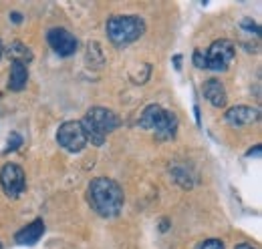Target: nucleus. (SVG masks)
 I'll return each instance as SVG.
<instances>
[{
  "label": "nucleus",
  "instance_id": "f257e3e1",
  "mask_svg": "<svg viewBox=\"0 0 262 249\" xmlns=\"http://www.w3.org/2000/svg\"><path fill=\"white\" fill-rule=\"evenodd\" d=\"M87 201L91 209L101 217H117L123 209L125 197L117 181L109 177H97L87 187Z\"/></svg>",
  "mask_w": 262,
  "mask_h": 249
},
{
  "label": "nucleus",
  "instance_id": "f03ea898",
  "mask_svg": "<svg viewBox=\"0 0 262 249\" xmlns=\"http://www.w3.org/2000/svg\"><path fill=\"white\" fill-rule=\"evenodd\" d=\"M83 131H85V137H87V143L101 147L107 139L109 133H113L117 127H119V117L111 111V109H105V107H93L87 111V115L79 121Z\"/></svg>",
  "mask_w": 262,
  "mask_h": 249
},
{
  "label": "nucleus",
  "instance_id": "7ed1b4c3",
  "mask_svg": "<svg viewBox=\"0 0 262 249\" xmlns=\"http://www.w3.org/2000/svg\"><path fill=\"white\" fill-rule=\"evenodd\" d=\"M107 38L115 44V46H127L131 42H135L137 38L143 36L145 32V22L141 16L137 14H117L111 16L105 24Z\"/></svg>",
  "mask_w": 262,
  "mask_h": 249
},
{
  "label": "nucleus",
  "instance_id": "20e7f679",
  "mask_svg": "<svg viewBox=\"0 0 262 249\" xmlns=\"http://www.w3.org/2000/svg\"><path fill=\"white\" fill-rule=\"evenodd\" d=\"M234 57H236V46L232 40L228 38L214 40L210 44V48L206 51V68H210L214 72H224V70H228Z\"/></svg>",
  "mask_w": 262,
  "mask_h": 249
},
{
  "label": "nucleus",
  "instance_id": "39448f33",
  "mask_svg": "<svg viewBox=\"0 0 262 249\" xmlns=\"http://www.w3.org/2000/svg\"><path fill=\"white\" fill-rule=\"evenodd\" d=\"M57 143L69 153H81L89 143L79 121H67L57 131Z\"/></svg>",
  "mask_w": 262,
  "mask_h": 249
},
{
  "label": "nucleus",
  "instance_id": "423d86ee",
  "mask_svg": "<svg viewBox=\"0 0 262 249\" xmlns=\"http://www.w3.org/2000/svg\"><path fill=\"white\" fill-rule=\"evenodd\" d=\"M0 185H2V191H4L10 199L20 197V193H23L25 187H27V177H25L23 167H18V165H14V163H6V165L0 169Z\"/></svg>",
  "mask_w": 262,
  "mask_h": 249
},
{
  "label": "nucleus",
  "instance_id": "0eeeda50",
  "mask_svg": "<svg viewBox=\"0 0 262 249\" xmlns=\"http://www.w3.org/2000/svg\"><path fill=\"white\" fill-rule=\"evenodd\" d=\"M47 40L59 57H71L77 53V38L67 29H51L47 32Z\"/></svg>",
  "mask_w": 262,
  "mask_h": 249
},
{
  "label": "nucleus",
  "instance_id": "6e6552de",
  "mask_svg": "<svg viewBox=\"0 0 262 249\" xmlns=\"http://www.w3.org/2000/svg\"><path fill=\"white\" fill-rule=\"evenodd\" d=\"M260 119V111L248 105H238L232 107L226 113V123L232 127H248V124L256 123Z\"/></svg>",
  "mask_w": 262,
  "mask_h": 249
},
{
  "label": "nucleus",
  "instance_id": "1a4fd4ad",
  "mask_svg": "<svg viewBox=\"0 0 262 249\" xmlns=\"http://www.w3.org/2000/svg\"><path fill=\"white\" fill-rule=\"evenodd\" d=\"M204 96H206V101H208L212 107H216V109H222V107H226V103H228L226 87H224L218 79L206 81V85H204Z\"/></svg>",
  "mask_w": 262,
  "mask_h": 249
},
{
  "label": "nucleus",
  "instance_id": "9d476101",
  "mask_svg": "<svg viewBox=\"0 0 262 249\" xmlns=\"http://www.w3.org/2000/svg\"><path fill=\"white\" fill-rule=\"evenodd\" d=\"M45 233V221L42 219H34L31 225H27L25 229H20L14 235V241L18 245H34Z\"/></svg>",
  "mask_w": 262,
  "mask_h": 249
},
{
  "label": "nucleus",
  "instance_id": "9b49d317",
  "mask_svg": "<svg viewBox=\"0 0 262 249\" xmlns=\"http://www.w3.org/2000/svg\"><path fill=\"white\" fill-rule=\"evenodd\" d=\"M154 133H156V139L158 141H169V139H173L176 133H178V117L171 111H164V115H162L160 123L156 124Z\"/></svg>",
  "mask_w": 262,
  "mask_h": 249
},
{
  "label": "nucleus",
  "instance_id": "f8f14e48",
  "mask_svg": "<svg viewBox=\"0 0 262 249\" xmlns=\"http://www.w3.org/2000/svg\"><path fill=\"white\" fill-rule=\"evenodd\" d=\"M29 83V68L27 64H20V62H12L10 64V74H8V89L18 93L27 87Z\"/></svg>",
  "mask_w": 262,
  "mask_h": 249
},
{
  "label": "nucleus",
  "instance_id": "ddd939ff",
  "mask_svg": "<svg viewBox=\"0 0 262 249\" xmlns=\"http://www.w3.org/2000/svg\"><path fill=\"white\" fill-rule=\"evenodd\" d=\"M164 111L165 109H162L160 105H147V107L143 109V113H141V117H139L137 124H139L141 129H149V131H154L156 124L160 123Z\"/></svg>",
  "mask_w": 262,
  "mask_h": 249
},
{
  "label": "nucleus",
  "instance_id": "4468645a",
  "mask_svg": "<svg viewBox=\"0 0 262 249\" xmlns=\"http://www.w3.org/2000/svg\"><path fill=\"white\" fill-rule=\"evenodd\" d=\"M6 53H8V57L12 59V62H20V64H29V62L33 61V53H31V48L27 46V44H23V42H12L8 48H6Z\"/></svg>",
  "mask_w": 262,
  "mask_h": 249
},
{
  "label": "nucleus",
  "instance_id": "2eb2a0df",
  "mask_svg": "<svg viewBox=\"0 0 262 249\" xmlns=\"http://www.w3.org/2000/svg\"><path fill=\"white\" fill-rule=\"evenodd\" d=\"M20 145H23V137H20L18 133H10V137H8V147L4 149V155L18 151V149H20Z\"/></svg>",
  "mask_w": 262,
  "mask_h": 249
},
{
  "label": "nucleus",
  "instance_id": "dca6fc26",
  "mask_svg": "<svg viewBox=\"0 0 262 249\" xmlns=\"http://www.w3.org/2000/svg\"><path fill=\"white\" fill-rule=\"evenodd\" d=\"M194 249H224V241L222 239H204Z\"/></svg>",
  "mask_w": 262,
  "mask_h": 249
},
{
  "label": "nucleus",
  "instance_id": "f3484780",
  "mask_svg": "<svg viewBox=\"0 0 262 249\" xmlns=\"http://www.w3.org/2000/svg\"><path fill=\"white\" fill-rule=\"evenodd\" d=\"M240 27H242V29H244L246 32L254 34V36H258V32H260V29H258V24H256L254 20H250V18H244V20L240 22Z\"/></svg>",
  "mask_w": 262,
  "mask_h": 249
},
{
  "label": "nucleus",
  "instance_id": "a211bd4d",
  "mask_svg": "<svg viewBox=\"0 0 262 249\" xmlns=\"http://www.w3.org/2000/svg\"><path fill=\"white\" fill-rule=\"evenodd\" d=\"M194 64H196L198 68H206V53L202 48L194 51Z\"/></svg>",
  "mask_w": 262,
  "mask_h": 249
},
{
  "label": "nucleus",
  "instance_id": "6ab92c4d",
  "mask_svg": "<svg viewBox=\"0 0 262 249\" xmlns=\"http://www.w3.org/2000/svg\"><path fill=\"white\" fill-rule=\"evenodd\" d=\"M10 20H12V22H16V24H18V22H23V14H20V12H12V14H10Z\"/></svg>",
  "mask_w": 262,
  "mask_h": 249
},
{
  "label": "nucleus",
  "instance_id": "aec40b11",
  "mask_svg": "<svg viewBox=\"0 0 262 249\" xmlns=\"http://www.w3.org/2000/svg\"><path fill=\"white\" fill-rule=\"evenodd\" d=\"M258 157L260 155V145H256V147H254V149H250V151H246V157Z\"/></svg>",
  "mask_w": 262,
  "mask_h": 249
},
{
  "label": "nucleus",
  "instance_id": "412c9836",
  "mask_svg": "<svg viewBox=\"0 0 262 249\" xmlns=\"http://www.w3.org/2000/svg\"><path fill=\"white\" fill-rule=\"evenodd\" d=\"M180 62H182V57H180V55H176V57H173V66H176V70H180V68H182V64H180Z\"/></svg>",
  "mask_w": 262,
  "mask_h": 249
},
{
  "label": "nucleus",
  "instance_id": "4be33fe9",
  "mask_svg": "<svg viewBox=\"0 0 262 249\" xmlns=\"http://www.w3.org/2000/svg\"><path fill=\"white\" fill-rule=\"evenodd\" d=\"M194 115H196V123L202 124V119H200V107H198V105H194Z\"/></svg>",
  "mask_w": 262,
  "mask_h": 249
},
{
  "label": "nucleus",
  "instance_id": "5701e85b",
  "mask_svg": "<svg viewBox=\"0 0 262 249\" xmlns=\"http://www.w3.org/2000/svg\"><path fill=\"white\" fill-rule=\"evenodd\" d=\"M167 227H169V221H167V219H162V225H160V231H167Z\"/></svg>",
  "mask_w": 262,
  "mask_h": 249
},
{
  "label": "nucleus",
  "instance_id": "b1692460",
  "mask_svg": "<svg viewBox=\"0 0 262 249\" xmlns=\"http://www.w3.org/2000/svg\"><path fill=\"white\" fill-rule=\"evenodd\" d=\"M236 249H256V247H252V245H248V243H240V245H236Z\"/></svg>",
  "mask_w": 262,
  "mask_h": 249
},
{
  "label": "nucleus",
  "instance_id": "393cba45",
  "mask_svg": "<svg viewBox=\"0 0 262 249\" xmlns=\"http://www.w3.org/2000/svg\"><path fill=\"white\" fill-rule=\"evenodd\" d=\"M2 51H4V46H2V42H0V57H2Z\"/></svg>",
  "mask_w": 262,
  "mask_h": 249
},
{
  "label": "nucleus",
  "instance_id": "a878e982",
  "mask_svg": "<svg viewBox=\"0 0 262 249\" xmlns=\"http://www.w3.org/2000/svg\"><path fill=\"white\" fill-rule=\"evenodd\" d=\"M0 247H2V245H0Z\"/></svg>",
  "mask_w": 262,
  "mask_h": 249
}]
</instances>
